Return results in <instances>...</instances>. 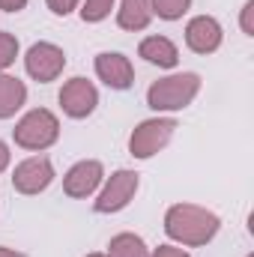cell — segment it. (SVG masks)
<instances>
[{
	"label": "cell",
	"mask_w": 254,
	"mask_h": 257,
	"mask_svg": "<svg viewBox=\"0 0 254 257\" xmlns=\"http://www.w3.org/2000/svg\"><path fill=\"white\" fill-rule=\"evenodd\" d=\"M194 90H197V78L194 75L168 78V81H162V84H156L150 90V105L153 108H180Z\"/></svg>",
	"instance_id": "1"
},
{
	"label": "cell",
	"mask_w": 254,
	"mask_h": 257,
	"mask_svg": "<svg viewBox=\"0 0 254 257\" xmlns=\"http://www.w3.org/2000/svg\"><path fill=\"white\" fill-rule=\"evenodd\" d=\"M54 135H57V123L48 111H33L15 132V138L24 147H45V144L54 141Z\"/></svg>",
	"instance_id": "2"
},
{
	"label": "cell",
	"mask_w": 254,
	"mask_h": 257,
	"mask_svg": "<svg viewBox=\"0 0 254 257\" xmlns=\"http://www.w3.org/2000/svg\"><path fill=\"white\" fill-rule=\"evenodd\" d=\"M191 227H197L203 236H212V233H215V218L206 215V212H197V209H183V206L171 212V218H168L171 236L191 239Z\"/></svg>",
	"instance_id": "3"
},
{
	"label": "cell",
	"mask_w": 254,
	"mask_h": 257,
	"mask_svg": "<svg viewBox=\"0 0 254 257\" xmlns=\"http://www.w3.org/2000/svg\"><path fill=\"white\" fill-rule=\"evenodd\" d=\"M60 66H63V54H60L54 45H36V48H30L27 69H30V75H36L39 81L54 78Z\"/></svg>",
	"instance_id": "4"
},
{
	"label": "cell",
	"mask_w": 254,
	"mask_h": 257,
	"mask_svg": "<svg viewBox=\"0 0 254 257\" xmlns=\"http://www.w3.org/2000/svg\"><path fill=\"white\" fill-rule=\"evenodd\" d=\"M63 105L66 111L72 114V117H84V114H90L93 111V105H96V90L87 84V81H81V78H75L69 87L63 90Z\"/></svg>",
	"instance_id": "5"
},
{
	"label": "cell",
	"mask_w": 254,
	"mask_h": 257,
	"mask_svg": "<svg viewBox=\"0 0 254 257\" xmlns=\"http://www.w3.org/2000/svg\"><path fill=\"white\" fill-rule=\"evenodd\" d=\"M171 128H174V123H171V120L141 126V132L132 138V150H135V156H153V150H156L159 144H165V141H168Z\"/></svg>",
	"instance_id": "6"
},
{
	"label": "cell",
	"mask_w": 254,
	"mask_h": 257,
	"mask_svg": "<svg viewBox=\"0 0 254 257\" xmlns=\"http://www.w3.org/2000/svg\"><path fill=\"white\" fill-rule=\"evenodd\" d=\"M48 180H51V168H48L45 159H33V162L21 165L18 174H15V186L21 192H39V189L48 186Z\"/></svg>",
	"instance_id": "7"
},
{
	"label": "cell",
	"mask_w": 254,
	"mask_h": 257,
	"mask_svg": "<svg viewBox=\"0 0 254 257\" xmlns=\"http://www.w3.org/2000/svg\"><path fill=\"white\" fill-rule=\"evenodd\" d=\"M135 174H117L114 180H111V186L105 189V194H102V200L96 203V209H102V212H108V209H120L123 203L129 200V194L135 192Z\"/></svg>",
	"instance_id": "8"
},
{
	"label": "cell",
	"mask_w": 254,
	"mask_h": 257,
	"mask_svg": "<svg viewBox=\"0 0 254 257\" xmlns=\"http://www.w3.org/2000/svg\"><path fill=\"white\" fill-rule=\"evenodd\" d=\"M218 39H221V33H218V24L212 18H197L189 24V45L194 51L206 54L218 45Z\"/></svg>",
	"instance_id": "9"
},
{
	"label": "cell",
	"mask_w": 254,
	"mask_h": 257,
	"mask_svg": "<svg viewBox=\"0 0 254 257\" xmlns=\"http://www.w3.org/2000/svg\"><path fill=\"white\" fill-rule=\"evenodd\" d=\"M96 69H99V75L111 84V87H129L132 84V69L129 63L120 57V54H102L99 60H96Z\"/></svg>",
	"instance_id": "10"
},
{
	"label": "cell",
	"mask_w": 254,
	"mask_h": 257,
	"mask_svg": "<svg viewBox=\"0 0 254 257\" xmlns=\"http://www.w3.org/2000/svg\"><path fill=\"white\" fill-rule=\"evenodd\" d=\"M99 177H102V168H99L96 162L78 165V168L69 174V180H66V192L69 194H87L90 189H96Z\"/></svg>",
	"instance_id": "11"
},
{
	"label": "cell",
	"mask_w": 254,
	"mask_h": 257,
	"mask_svg": "<svg viewBox=\"0 0 254 257\" xmlns=\"http://www.w3.org/2000/svg\"><path fill=\"white\" fill-rule=\"evenodd\" d=\"M141 54L150 60V63H159V66H174L177 63V48L168 42V39H147L141 45Z\"/></svg>",
	"instance_id": "12"
},
{
	"label": "cell",
	"mask_w": 254,
	"mask_h": 257,
	"mask_svg": "<svg viewBox=\"0 0 254 257\" xmlns=\"http://www.w3.org/2000/svg\"><path fill=\"white\" fill-rule=\"evenodd\" d=\"M24 99V87L12 78H0V117L12 114Z\"/></svg>",
	"instance_id": "13"
},
{
	"label": "cell",
	"mask_w": 254,
	"mask_h": 257,
	"mask_svg": "<svg viewBox=\"0 0 254 257\" xmlns=\"http://www.w3.org/2000/svg\"><path fill=\"white\" fill-rule=\"evenodd\" d=\"M123 27H144L147 24V3L144 0H126V12L120 15Z\"/></svg>",
	"instance_id": "14"
},
{
	"label": "cell",
	"mask_w": 254,
	"mask_h": 257,
	"mask_svg": "<svg viewBox=\"0 0 254 257\" xmlns=\"http://www.w3.org/2000/svg\"><path fill=\"white\" fill-rule=\"evenodd\" d=\"M111 251H114V257H147L141 239H135V236H120Z\"/></svg>",
	"instance_id": "15"
},
{
	"label": "cell",
	"mask_w": 254,
	"mask_h": 257,
	"mask_svg": "<svg viewBox=\"0 0 254 257\" xmlns=\"http://www.w3.org/2000/svg\"><path fill=\"white\" fill-rule=\"evenodd\" d=\"M186 6H189V0H156V9L162 18H177Z\"/></svg>",
	"instance_id": "16"
},
{
	"label": "cell",
	"mask_w": 254,
	"mask_h": 257,
	"mask_svg": "<svg viewBox=\"0 0 254 257\" xmlns=\"http://www.w3.org/2000/svg\"><path fill=\"white\" fill-rule=\"evenodd\" d=\"M108 9H111V0H87L84 18H87V21H96V18H102Z\"/></svg>",
	"instance_id": "17"
},
{
	"label": "cell",
	"mask_w": 254,
	"mask_h": 257,
	"mask_svg": "<svg viewBox=\"0 0 254 257\" xmlns=\"http://www.w3.org/2000/svg\"><path fill=\"white\" fill-rule=\"evenodd\" d=\"M12 57H15V42L9 36H0V69L12 63Z\"/></svg>",
	"instance_id": "18"
},
{
	"label": "cell",
	"mask_w": 254,
	"mask_h": 257,
	"mask_svg": "<svg viewBox=\"0 0 254 257\" xmlns=\"http://www.w3.org/2000/svg\"><path fill=\"white\" fill-rule=\"evenodd\" d=\"M48 3H51V9H54V12H60V15H66V12L75 6V0H48Z\"/></svg>",
	"instance_id": "19"
},
{
	"label": "cell",
	"mask_w": 254,
	"mask_h": 257,
	"mask_svg": "<svg viewBox=\"0 0 254 257\" xmlns=\"http://www.w3.org/2000/svg\"><path fill=\"white\" fill-rule=\"evenodd\" d=\"M156 257H186V254H183V251H174V248H159Z\"/></svg>",
	"instance_id": "20"
},
{
	"label": "cell",
	"mask_w": 254,
	"mask_h": 257,
	"mask_svg": "<svg viewBox=\"0 0 254 257\" xmlns=\"http://www.w3.org/2000/svg\"><path fill=\"white\" fill-rule=\"evenodd\" d=\"M0 6H6V9H21L24 0H0Z\"/></svg>",
	"instance_id": "21"
},
{
	"label": "cell",
	"mask_w": 254,
	"mask_h": 257,
	"mask_svg": "<svg viewBox=\"0 0 254 257\" xmlns=\"http://www.w3.org/2000/svg\"><path fill=\"white\" fill-rule=\"evenodd\" d=\"M3 165H6V147L0 144V168H3Z\"/></svg>",
	"instance_id": "22"
},
{
	"label": "cell",
	"mask_w": 254,
	"mask_h": 257,
	"mask_svg": "<svg viewBox=\"0 0 254 257\" xmlns=\"http://www.w3.org/2000/svg\"><path fill=\"white\" fill-rule=\"evenodd\" d=\"M0 257H21V254H9V251H0Z\"/></svg>",
	"instance_id": "23"
}]
</instances>
